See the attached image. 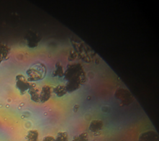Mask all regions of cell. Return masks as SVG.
Listing matches in <instances>:
<instances>
[{"label":"cell","instance_id":"4","mask_svg":"<svg viewBox=\"0 0 159 141\" xmlns=\"http://www.w3.org/2000/svg\"><path fill=\"white\" fill-rule=\"evenodd\" d=\"M28 93L30 96V99L35 102H40V92L39 87L34 83H30Z\"/></svg>","mask_w":159,"mask_h":141},{"label":"cell","instance_id":"10","mask_svg":"<svg viewBox=\"0 0 159 141\" xmlns=\"http://www.w3.org/2000/svg\"><path fill=\"white\" fill-rule=\"evenodd\" d=\"M64 70L63 66L60 64V63L57 62L55 65V68L54 69L52 73V76H58V77H63L64 76Z\"/></svg>","mask_w":159,"mask_h":141},{"label":"cell","instance_id":"12","mask_svg":"<svg viewBox=\"0 0 159 141\" xmlns=\"http://www.w3.org/2000/svg\"><path fill=\"white\" fill-rule=\"evenodd\" d=\"M55 141H69L68 134L65 131H60L57 133Z\"/></svg>","mask_w":159,"mask_h":141},{"label":"cell","instance_id":"5","mask_svg":"<svg viewBox=\"0 0 159 141\" xmlns=\"http://www.w3.org/2000/svg\"><path fill=\"white\" fill-rule=\"evenodd\" d=\"M52 88L48 85H43L40 92V102L44 103L48 101L52 96Z\"/></svg>","mask_w":159,"mask_h":141},{"label":"cell","instance_id":"2","mask_svg":"<svg viewBox=\"0 0 159 141\" xmlns=\"http://www.w3.org/2000/svg\"><path fill=\"white\" fill-rule=\"evenodd\" d=\"M27 80L34 82L43 80L47 74V67L42 63L34 64L26 71Z\"/></svg>","mask_w":159,"mask_h":141},{"label":"cell","instance_id":"9","mask_svg":"<svg viewBox=\"0 0 159 141\" xmlns=\"http://www.w3.org/2000/svg\"><path fill=\"white\" fill-rule=\"evenodd\" d=\"M25 141H39V132L37 130H30L25 136Z\"/></svg>","mask_w":159,"mask_h":141},{"label":"cell","instance_id":"6","mask_svg":"<svg viewBox=\"0 0 159 141\" xmlns=\"http://www.w3.org/2000/svg\"><path fill=\"white\" fill-rule=\"evenodd\" d=\"M103 122L101 120H92L89 125V130L94 135H98L101 132L103 128Z\"/></svg>","mask_w":159,"mask_h":141},{"label":"cell","instance_id":"8","mask_svg":"<svg viewBox=\"0 0 159 141\" xmlns=\"http://www.w3.org/2000/svg\"><path fill=\"white\" fill-rule=\"evenodd\" d=\"M52 91L58 98H61L63 96L68 93L66 86L63 84H58L56 86L55 88H53Z\"/></svg>","mask_w":159,"mask_h":141},{"label":"cell","instance_id":"13","mask_svg":"<svg viewBox=\"0 0 159 141\" xmlns=\"http://www.w3.org/2000/svg\"><path fill=\"white\" fill-rule=\"evenodd\" d=\"M42 141H55V138L52 135H47L43 138Z\"/></svg>","mask_w":159,"mask_h":141},{"label":"cell","instance_id":"3","mask_svg":"<svg viewBox=\"0 0 159 141\" xmlns=\"http://www.w3.org/2000/svg\"><path fill=\"white\" fill-rule=\"evenodd\" d=\"M30 83L22 74H18L16 76V87L19 90L20 94H24L28 91Z\"/></svg>","mask_w":159,"mask_h":141},{"label":"cell","instance_id":"11","mask_svg":"<svg viewBox=\"0 0 159 141\" xmlns=\"http://www.w3.org/2000/svg\"><path fill=\"white\" fill-rule=\"evenodd\" d=\"M72 141H89L87 132H82L73 137Z\"/></svg>","mask_w":159,"mask_h":141},{"label":"cell","instance_id":"7","mask_svg":"<svg viewBox=\"0 0 159 141\" xmlns=\"http://www.w3.org/2000/svg\"><path fill=\"white\" fill-rule=\"evenodd\" d=\"M11 48L6 44L0 42V63L9 58Z\"/></svg>","mask_w":159,"mask_h":141},{"label":"cell","instance_id":"1","mask_svg":"<svg viewBox=\"0 0 159 141\" xmlns=\"http://www.w3.org/2000/svg\"><path fill=\"white\" fill-rule=\"evenodd\" d=\"M63 77L66 81L65 86L68 93L77 90L86 81L85 71L79 63L68 65L65 71Z\"/></svg>","mask_w":159,"mask_h":141}]
</instances>
